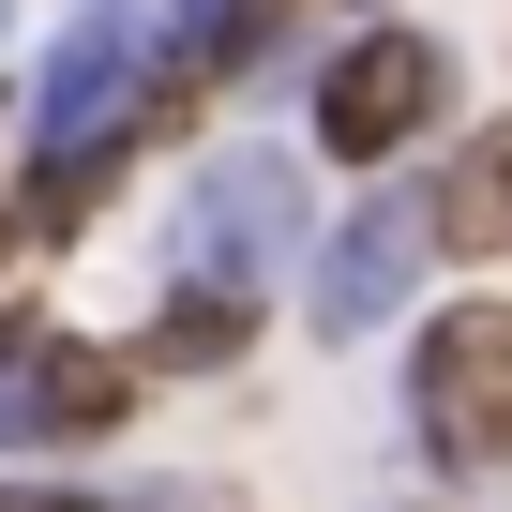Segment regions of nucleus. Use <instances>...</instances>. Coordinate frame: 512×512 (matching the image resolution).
<instances>
[{
  "instance_id": "f257e3e1",
  "label": "nucleus",
  "mask_w": 512,
  "mask_h": 512,
  "mask_svg": "<svg viewBox=\"0 0 512 512\" xmlns=\"http://www.w3.org/2000/svg\"><path fill=\"white\" fill-rule=\"evenodd\" d=\"M317 256V196H302V151L272 136H226L181 166V211H166V287H226L272 317V287H302Z\"/></svg>"
},
{
  "instance_id": "20e7f679",
  "label": "nucleus",
  "mask_w": 512,
  "mask_h": 512,
  "mask_svg": "<svg viewBox=\"0 0 512 512\" xmlns=\"http://www.w3.org/2000/svg\"><path fill=\"white\" fill-rule=\"evenodd\" d=\"M422 272H437V196L392 166V181H362L347 211H317V256H302V347L407 332V317H422Z\"/></svg>"
},
{
  "instance_id": "9b49d317",
  "label": "nucleus",
  "mask_w": 512,
  "mask_h": 512,
  "mask_svg": "<svg viewBox=\"0 0 512 512\" xmlns=\"http://www.w3.org/2000/svg\"><path fill=\"white\" fill-rule=\"evenodd\" d=\"M332 16H362V31H377V0H332Z\"/></svg>"
},
{
  "instance_id": "39448f33",
  "label": "nucleus",
  "mask_w": 512,
  "mask_h": 512,
  "mask_svg": "<svg viewBox=\"0 0 512 512\" xmlns=\"http://www.w3.org/2000/svg\"><path fill=\"white\" fill-rule=\"evenodd\" d=\"M151 407V377L91 332H61L46 302H0V452H106Z\"/></svg>"
},
{
  "instance_id": "9d476101",
  "label": "nucleus",
  "mask_w": 512,
  "mask_h": 512,
  "mask_svg": "<svg viewBox=\"0 0 512 512\" xmlns=\"http://www.w3.org/2000/svg\"><path fill=\"white\" fill-rule=\"evenodd\" d=\"M0 512H136V497H106V482H46V467H0Z\"/></svg>"
},
{
  "instance_id": "6e6552de",
  "label": "nucleus",
  "mask_w": 512,
  "mask_h": 512,
  "mask_svg": "<svg viewBox=\"0 0 512 512\" xmlns=\"http://www.w3.org/2000/svg\"><path fill=\"white\" fill-rule=\"evenodd\" d=\"M151 166V136L121 121V136H76V151H31V181H16V241H46V256H76L91 226H106V196Z\"/></svg>"
},
{
  "instance_id": "7ed1b4c3",
  "label": "nucleus",
  "mask_w": 512,
  "mask_h": 512,
  "mask_svg": "<svg viewBox=\"0 0 512 512\" xmlns=\"http://www.w3.org/2000/svg\"><path fill=\"white\" fill-rule=\"evenodd\" d=\"M452 91H467V61L437 46V31H407V16H377V31H347L317 76H302V136H317V166H347V181H392L437 121H452Z\"/></svg>"
},
{
  "instance_id": "f8f14e48",
  "label": "nucleus",
  "mask_w": 512,
  "mask_h": 512,
  "mask_svg": "<svg viewBox=\"0 0 512 512\" xmlns=\"http://www.w3.org/2000/svg\"><path fill=\"white\" fill-rule=\"evenodd\" d=\"M0 16H16V0H0Z\"/></svg>"
},
{
  "instance_id": "ddd939ff",
  "label": "nucleus",
  "mask_w": 512,
  "mask_h": 512,
  "mask_svg": "<svg viewBox=\"0 0 512 512\" xmlns=\"http://www.w3.org/2000/svg\"><path fill=\"white\" fill-rule=\"evenodd\" d=\"M407 512H422V497H407Z\"/></svg>"
},
{
  "instance_id": "423d86ee",
  "label": "nucleus",
  "mask_w": 512,
  "mask_h": 512,
  "mask_svg": "<svg viewBox=\"0 0 512 512\" xmlns=\"http://www.w3.org/2000/svg\"><path fill=\"white\" fill-rule=\"evenodd\" d=\"M151 91V31H136V0H76V31L46 46L31 76V151H76V136H121Z\"/></svg>"
},
{
  "instance_id": "1a4fd4ad",
  "label": "nucleus",
  "mask_w": 512,
  "mask_h": 512,
  "mask_svg": "<svg viewBox=\"0 0 512 512\" xmlns=\"http://www.w3.org/2000/svg\"><path fill=\"white\" fill-rule=\"evenodd\" d=\"M256 332H272V317H256V302H226V287H151V317H136V377H241L256 362Z\"/></svg>"
},
{
  "instance_id": "0eeeda50",
  "label": "nucleus",
  "mask_w": 512,
  "mask_h": 512,
  "mask_svg": "<svg viewBox=\"0 0 512 512\" xmlns=\"http://www.w3.org/2000/svg\"><path fill=\"white\" fill-rule=\"evenodd\" d=\"M437 256H467V272H512V106L497 121H467L452 151H437Z\"/></svg>"
},
{
  "instance_id": "f03ea898",
  "label": "nucleus",
  "mask_w": 512,
  "mask_h": 512,
  "mask_svg": "<svg viewBox=\"0 0 512 512\" xmlns=\"http://www.w3.org/2000/svg\"><path fill=\"white\" fill-rule=\"evenodd\" d=\"M407 452L437 482H512V287H452L407 317Z\"/></svg>"
}]
</instances>
